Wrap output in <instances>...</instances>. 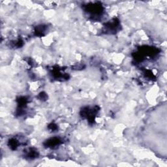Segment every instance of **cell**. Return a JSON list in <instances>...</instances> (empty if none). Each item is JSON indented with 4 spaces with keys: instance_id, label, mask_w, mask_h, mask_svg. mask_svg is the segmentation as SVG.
Masks as SVG:
<instances>
[{
    "instance_id": "obj_1",
    "label": "cell",
    "mask_w": 167,
    "mask_h": 167,
    "mask_svg": "<svg viewBox=\"0 0 167 167\" xmlns=\"http://www.w3.org/2000/svg\"><path fill=\"white\" fill-rule=\"evenodd\" d=\"M86 11L90 13H91L93 15L101 14L102 12V7L101 5L99 4V3L91 4V5H87L86 6Z\"/></svg>"
},
{
    "instance_id": "obj_2",
    "label": "cell",
    "mask_w": 167,
    "mask_h": 167,
    "mask_svg": "<svg viewBox=\"0 0 167 167\" xmlns=\"http://www.w3.org/2000/svg\"><path fill=\"white\" fill-rule=\"evenodd\" d=\"M59 143H60V140H59V138H54L50 139V140H49L48 142V144L50 146H54L55 145H58L59 144Z\"/></svg>"
}]
</instances>
